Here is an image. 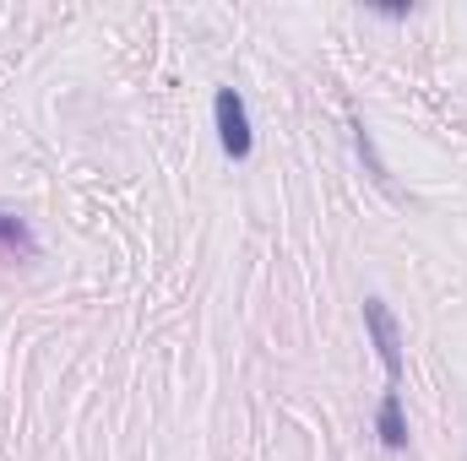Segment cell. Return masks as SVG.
<instances>
[{
    "label": "cell",
    "mask_w": 467,
    "mask_h": 461,
    "mask_svg": "<svg viewBox=\"0 0 467 461\" xmlns=\"http://www.w3.org/2000/svg\"><path fill=\"white\" fill-rule=\"evenodd\" d=\"M213 125H218V147L229 152L234 163H244L255 152V130H250V109L239 87H218L213 93Z\"/></svg>",
    "instance_id": "6da1fadb"
},
{
    "label": "cell",
    "mask_w": 467,
    "mask_h": 461,
    "mask_svg": "<svg viewBox=\"0 0 467 461\" xmlns=\"http://www.w3.org/2000/svg\"><path fill=\"white\" fill-rule=\"evenodd\" d=\"M364 332H369V343L380 353V364H386V391H402V337H397V321H391V310H386V299H364Z\"/></svg>",
    "instance_id": "7a4b0ae2"
},
{
    "label": "cell",
    "mask_w": 467,
    "mask_h": 461,
    "mask_svg": "<svg viewBox=\"0 0 467 461\" xmlns=\"http://www.w3.org/2000/svg\"><path fill=\"white\" fill-rule=\"evenodd\" d=\"M375 435L386 451H402L408 446V418H402V391H386L380 396V413H375Z\"/></svg>",
    "instance_id": "3957f363"
},
{
    "label": "cell",
    "mask_w": 467,
    "mask_h": 461,
    "mask_svg": "<svg viewBox=\"0 0 467 461\" xmlns=\"http://www.w3.org/2000/svg\"><path fill=\"white\" fill-rule=\"evenodd\" d=\"M0 244H5V250H16V255H38V239H33V229H27L16 212H5V207H0Z\"/></svg>",
    "instance_id": "277c9868"
}]
</instances>
